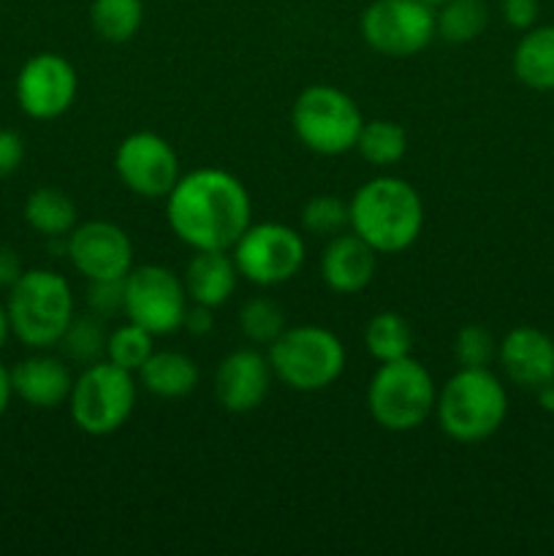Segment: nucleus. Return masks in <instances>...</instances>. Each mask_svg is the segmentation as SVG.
Returning <instances> with one entry per match:
<instances>
[{"label":"nucleus","instance_id":"f257e3e1","mask_svg":"<svg viewBox=\"0 0 554 556\" xmlns=\"http://www.w3.org/2000/svg\"><path fill=\"white\" fill-rule=\"evenodd\" d=\"M166 220L188 248L231 250L253 223V204L242 179L226 168L204 166L174 185L166 195Z\"/></svg>","mask_w":554,"mask_h":556},{"label":"nucleus","instance_id":"f03ea898","mask_svg":"<svg viewBox=\"0 0 554 556\" xmlns=\"http://www.w3.org/2000/svg\"><path fill=\"white\" fill-rule=\"evenodd\" d=\"M351 231L375 253H405L424 228V204L418 190L400 177H375L348 201Z\"/></svg>","mask_w":554,"mask_h":556},{"label":"nucleus","instance_id":"7ed1b4c3","mask_svg":"<svg viewBox=\"0 0 554 556\" xmlns=\"http://www.w3.org/2000/svg\"><path fill=\"white\" fill-rule=\"evenodd\" d=\"M435 416L454 443H483L508 416L503 380L489 367H459L438 389Z\"/></svg>","mask_w":554,"mask_h":556},{"label":"nucleus","instance_id":"20e7f679","mask_svg":"<svg viewBox=\"0 0 554 556\" xmlns=\"http://www.w3.org/2000/svg\"><path fill=\"white\" fill-rule=\"evenodd\" d=\"M11 334L27 348L47 351L60 345L65 329L74 320V291L68 280L52 269H27L9 288Z\"/></svg>","mask_w":554,"mask_h":556},{"label":"nucleus","instance_id":"39448f33","mask_svg":"<svg viewBox=\"0 0 554 556\" xmlns=\"http://www.w3.org/2000/svg\"><path fill=\"white\" fill-rule=\"evenodd\" d=\"M438 386L413 356L383 362L367 386V407L373 421L386 432H413L435 416Z\"/></svg>","mask_w":554,"mask_h":556},{"label":"nucleus","instance_id":"423d86ee","mask_svg":"<svg viewBox=\"0 0 554 556\" xmlns=\"http://www.w3.org/2000/svg\"><path fill=\"white\" fill-rule=\"evenodd\" d=\"M269 364L282 386L315 394L329 389L345 372V345L324 326H293L269 345Z\"/></svg>","mask_w":554,"mask_h":556},{"label":"nucleus","instance_id":"0eeeda50","mask_svg":"<svg viewBox=\"0 0 554 556\" xmlns=\"http://www.w3.org/2000/svg\"><path fill=\"white\" fill-rule=\"evenodd\" d=\"M139 380L134 372L112 362L87 364L68 396V410L76 429L90 438H109L119 432L134 416Z\"/></svg>","mask_w":554,"mask_h":556},{"label":"nucleus","instance_id":"6e6552de","mask_svg":"<svg viewBox=\"0 0 554 556\" xmlns=\"http://www.w3.org/2000/svg\"><path fill=\"white\" fill-rule=\"evenodd\" d=\"M364 114L345 90L331 85H310L291 106V128L315 155H345L356 150Z\"/></svg>","mask_w":554,"mask_h":556},{"label":"nucleus","instance_id":"1a4fd4ad","mask_svg":"<svg viewBox=\"0 0 554 556\" xmlns=\"http://www.w3.org/2000/svg\"><path fill=\"white\" fill-rule=\"evenodd\" d=\"M239 277L259 288H275L302 271L307 248L297 228L286 223H250L231 248Z\"/></svg>","mask_w":554,"mask_h":556},{"label":"nucleus","instance_id":"9d476101","mask_svg":"<svg viewBox=\"0 0 554 556\" xmlns=\"http://www.w3.org/2000/svg\"><path fill=\"white\" fill-rule=\"evenodd\" d=\"M188 307L190 299L182 277L168 266L144 264L125 275V318L144 326L150 334L166 337L182 329Z\"/></svg>","mask_w":554,"mask_h":556},{"label":"nucleus","instance_id":"9b49d317","mask_svg":"<svg viewBox=\"0 0 554 556\" xmlns=\"http://www.w3.org/2000/svg\"><path fill=\"white\" fill-rule=\"evenodd\" d=\"M364 43L386 58H413L438 36L435 5L424 0H373L358 22Z\"/></svg>","mask_w":554,"mask_h":556},{"label":"nucleus","instance_id":"f8f14e48","mask_svg":"<svg viewBox=\"0 0 554 556\" xmlns=\"http://www.w3.org/2000/svg\"><path fill=\"white\" fill-rule=\"evenodd\" d=\"M114 172L139 199H166L182 177L174 147L152 130H136L119 141L114 152Z\"/></svg>","mask_w":554,"mask_h":556},{"label":"nucleus","instance_id":"ddd939ff","mask_svg":"<svg viewBox=\"0 0 554 556\" xmlns=\"http://www.w3.org/2000/svg\"><path fill=\"white\" fill-rule=\"evenodd\" d=\"M16 103L33 119H58L79 92L76 68L54 52H38L16 74Z\"/></svg>","mask_w":554,"mask_h":556},{"label":"nucleus","instance_id":"4468645a","mask_svg":"<svg viewBox=\"0 0 554 556\" xmlns=\"http://www.w3.org/2000/svg\"><path fill=\"white\" fill-rule=\"evenodd\" d=\"M68 258L74 269L90 280H119L134 269V242L109 220L76 223L68 233Z\"/></svg>","mask_w":554,"mask_h":556},{"label":"nucleus","instance_id":"2eb2a0df","mask_svg":"<svg viewBox=\"0 0 554 556\" xmlns=\"http://www.w3.org/2000/svg\"><path fill=\"white\" fill-rule=\"evenodd\" d=\"M272 378L275 372H272L269 356L259 353L255 348H237L217 364L215 396L223 410L244 416L264 405Z\"/></svg>","mask_w":554,"mask_h":556},{"label":"nucleus","instance_id":"dca6fc26","mask_svg":"<svg viewBox=\"0 0 554 556\" xmlns=\"http://www.w3.org/2000/svg\"><path fill=\"white\" fill-rule=\"evenodd\" d=\"M498 362L519 389H541L554 380V340L536 326H516L500 340Z\"/></svg>","mask_w":554,"mask_h":556},{"label":"nucleus","instance_id":"f3484780","mask_svg":"<svg viewBox=\"0 0 554 556\" xmlns=\"http://www.w3.org/2000/svg\"><path fill=\"white\" fill-rule=\"evenodd\" d=\"M375 250L356 233H337L329 239L320 258V277L326 288L340 296H353L364 291L375 277Z\"/></svg>","mask_w":554,"mask_h":556},{"label":"nucleus","instance_id":"a211bd4d","mask_svg":"<svg viewBox=\"0 0 554 556\" xmlns=\"http://www.w3.org/2000/svg\"><path fill=\"white\" fill-rule=\"evenodd\" d=\"M11 372V391L20 396L25 405L38 410H54L63 402H68L74 378H71L68 364L54 356H30L16 364Z\"/></svg>","mask_w":554,"mask_h":556},{"label":"nucleus","instance_id":"6ab92c4d","mask_svg":"<svg viewBox=\"0 0 554 556\" xmlns=\"http://www.w3.org/2000/svg\"><path fill=\"white\" fill-rule=\"evenodd\" d=\"M237 280L239 271L231 250H196L182 275L190 302L212 309L223 307L231 299Z\"/></svg>","mask_w":554,"mask_h":556},{"label":"nucleus","instance_id":"aec40b11","mask_svg":"<svg viewBox=\"0 0 554 556\" xmlns=\"http://www.w3.org/2000/svg\"><path fill=\"white\" fill-rule=\"evenodd\" d=\"M199 367L182 351H155L136 372L141 389L158 400H182L199 386Z\"/></svg>","mask_w":554,"mask_h":556},{"label":"nucleus","instance_id":"412c9836","mask_svg":"<svg viewBox=\"0 0 554 556\" xmlns=\"http://www.w3.org/2000/svg\"><path fill=\"white\" fill-rule=\"evenodd\" d=\"M514 74L538 92L554 90V25H532L514 49Z\"/></svg>","mask_w":554,"mask_h":556},{"label":"nucleus","instance_id":"4be33fe9","mask_svg":"<svg viewBox=\"0 0 554 556\" xmlns=\"http://www.w3.org/2000/svg\"><path fill=\"white\" fill-rule=\"evenodd\" d=\"M25 220L43 237H68L76 228V204L58 188H38L25 201Z\"/></svg>","mask_w":554,"mask_h":556},{"label":"nucleus","instance_id":"5701e85b","mask_svg":"<svg viewBox=\"0 0 554 556\" xmlns=\"http://www.w3.org/2000/svg\"><path fill=\"white\" fill-rule=\"evenodd\" d=\"M489 9L483 0H445L435 9V30L449 43H470L487 30Z\"/></svg>","mask_w":554,"mask_h":556},{"label":"nucleus","instance_id":"b1692460","mask_svg":"<svg viewBox=\"0 0 554 556\" xmlns=\"http://www.w3.org/2000/svg\"><path fill=\"white\" fill-rule=\"evenodd\" d=\"M144 22V0H92L90 25L98 38L125 43L139 33Z\"/></svg>","mask_w":554,"mask_h":556},{"label":"nucleus","instance_id":"393cba45","mask_svg":"<svg viewBox=\"0 0 554 556\" xmlns=\"http://www.w3.org/2000/svg\"><path fill=\"white\" fill-rule=\"evenodd\" d=\"M364 345L378 364L411 356L413 329L400 313H378L364 326Z\"/></svg>","mask_w":554,"mask_h":556},{"label":"nucleus","instance_id":"a878e982","mask_svg":"<svg viewBox=\"0 0 554 556\" xmlns=\"http://www.w3.org/2000/svg\"><path fill=\"white\" fill-rule=\"evenodd\" d=\"M356 152L369 166H394L407 152V134L400 123L391 119H364L356 139Z\"/></svg>","mask_w":554,"mask_h":556},{"label":"nucleus","instance_id":"bb28decb","mask_svg":"<svg viewBox=\"0 0 554 556\" xmlns=\"http://www.w3.org/2000/svg\"><path fill=\"white\" fill-rule=\"evenodd\" d=\"M106 340L109 331L103 326L101 315H74V320L65 329L63 340H60V348H63L71 362H79L87 367V364H96L106 358Z\"/></svg>","mask_w":554,"mask_h":556},{"label":"nucleus","instance_id":"cd10ccee","mask_svg":"<svg viewBox=\"0 0 554 556\" xmlns=\"http://www.w3.org/2000/svg\"><path fill=\"white\" fill-rule=\"evenodd\" d=\"M155 353V334L144 329V326L128 324L117 326L114 331H109L106 340V362L117 364V367L128 369V372H139L144 367L147 358Z\"/></svg>","mask_w":554,"mask_h":556},{"label":"nucleus","instance_id":"c85d7f7f","mask_svg":"<svg viewBox=\"0 0 554 556\" xmlns=\"http://www.w3.org/2000/svg\"><path fill=\"white\" fill-rule=\"evenodd\" d=\"M239 329H242L244 340L253 345H272L288 329L286 313L280 304L266 296L248 299L239 309Z\"/></svg>","mask_w":554,"mask_h":556},{"label":"nucleus","instance_id":"c756f323","mask_svg":"<svg viewBox=\"0 0 554 556\" xmlns=\"http://www.w3.org/2000/svg\"><path fill=\"white\" fill-rule=\"evenodd\" d=\"M351 226V210L342 199L329 193L313 195L302 210V228L313 237H337Z\"/></svg>","mask_w":554,"mask_h":556},{"label":"nucleus","instance_id":"7c9ffc66","mask_svg":"<svg viewBox=\"0 0 554 556\" xmlns=\"http://www.w3.org/2000/svg\"><path fill=\"white\" fill-rule=\"evenodd\" d=\"M498 345L487 326H462L454 340V356L459 367H489L498 358Z\"/></svg>","mask_w":554,"mask_h":556},{"label":"nucleus","instance_id":"2f4dec72","mask_svg":"<svg viewBox=\"0 0 554 556\" xmlns=\"http://www.w3.org/2000/svg\"><path fill=\"white\" fill-rule=\"evenodd\" d=\"M87 304H90V313L101 315V318H112V315L123 313L125 277H119V280H90Z\"/></svg>","mask_w":554,"mask_h":556},{"label":"nucleus","instance_id":"473e14b6","mask_svg":"<svg viewBox=\"0 0 554 556\" xmlns=\"http://www.w3.org/2000/svg\"><path fill=\"white\" fill-rule=\"evenodd\" d=\"M500 11L514 30H530L541 14V0H500Z\"/></svg>","mask_w":554,"mask_h":556},{"label":"nucleus","instance_id":"72a5a7b5","mask_svg":"<svg viewBox=\"0 0 554 556\" xmlns=\"http://www.w3.org/2000/svg\"><path fill=\"white\" fill-rule=\"evenodd\" d=\"M25 161V141L16 130L0 128V177H9Z\"/></svg>","mask_w":554,"mask_h":556},{"label":"nucleus","instance_id":"f704fd0d","mask_svg":"<svg viewBox=\"0 0 554 556\" xmlns=\"http://www.w3.org/2000/svg\"><path fill=\"white\" fill-rule=\"evenodd\" d=\"M182 329L193 337H206L212 329H215V309L190 302L188 313H185V320H182Z\"/></svg>","mask_w":554,"mask_h":556},{"label":"nucleus","instance_id":"c9c22d12","mask_svg":"<svg viewBox=\"0 0 554 556\" xmlns=\"http://www.w3.org/2000/svg\"><path fill=\"white\" fill-rule=\"evenodd\" d=\"M22 261L11 244L0 242V288H11L22 277Z\"/></svg>","mask_w":554,"mask_h":556},{"label":"nucleus","instance_id":"e433bc0d","mask_svg":"<svg viewBox=\"0 0 554 556\" xmlns=\"http://www.w3.org/2000/svg\"><path fill=\"white\" fill-rule=\"evenodd\" d=\"M11 396H14V391H11V372L0 364V418H3V413L9 410Z\"/></svg>","mask_w":554,"mask_h":556},{"label":"nucleus","instance_id":"4c0bfd02","mask_svg":"<svg viewBox=\"0 0 554 556\" xmlns=\"http://www.w3.org/2000/svg\"><path fill=\"white\" fill-rule=\"evenodd\" d=\"M536 396H538V405H541L543 410L554 413V380H549V383H543L541 389H536Z\"/></svg>","mask_w":554,"mask_h":556},{"label":"nucleus","instance_id":"58836bf2","mask_svg":"<svg viewBox=\"0 0 554 556\" xmlns=\"http://www.w3.org/2000/svg\"><path fill=\"white\" fill-rule=\"evenodd\" d=\"M11 334V324H9V309H5V304L0 302V348L5 345V340H9Z\"/></svg>","mask_w":554,"mask_h":556},{"label":"nucleus","instance_id":"ea45409f","mask_svg":"<svg viewBox=\"0 0 554 556\" xmlns=\"http://www.w3.org/2000/svg\"><path fill=\"white\" fill-rule=\"evenodd\" d=\"M424 3H429V5H435V9H438V5L445 3V0H424Z\"/></svg>","mask_w":554,"mask_h":556}]
</instances>
